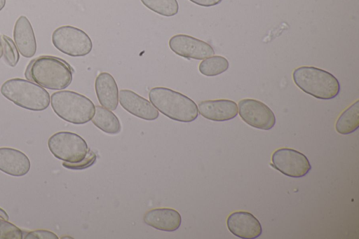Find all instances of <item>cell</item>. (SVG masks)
Here are the masks:
<instances>
[{"label":"cell","instance_id":"ba28073f","mask_svg":"<svg viewBox=\"0 0 359 239\" xmlns=\"http://www.w3.org/2000/svg\"><path fill=\"white\" fill-rule=\"evenodd\" d=\"M273 168L287 177L299 178L311 170V163L302 153L290 148H280L271 156Z\"/></svg>","mask_w":359,"mask_h":239},{"label":"cell","instance_id":"d4e9b609","mask_svg":"<svg viewBox=\"0 0 359 239\" xmlns=\"http://www.w3.org/2000/svg\"><path fill=\"white\" fill-rule=\"evenodd\" d=\"M25 239H57L58 237L54 233L43 229H37L29 232L25 236Z\"/></svg>","mask_w":359,"mask_h":239},{"label":"cell","instance_id":"f1b7e54d","mask_svg":"<svg viewBox=\"0 0 359 239\" xmlns=\"http://www.w3.org/2000/svg\"><path fill=\"white\" fill-rule=\"evenodd\" d=\"M3 55V46H2V42H1V38L0 37V58Z\"/></svg>","mask_w":359,"mask_h":239},{"label":"cell","instance_id":"5bb4252c","mask_svg":"<svg viewBox=\"0 0 359 239\" xmlns=\"http://www.w3.org/2000/svg\"><path fill=\"white\" fill-rule=\"evenodd\" d=\"M13 35L19 53L24 57H32L36 51V41L32 26L26 16L21 15L18 18Z\"/></svg>","mask_w":359,"mask_h":239},{"label":"cell","instance_id":"7a4b0ae2","mask_svg":"<svg viewBox=\"0 0 359 239\" xmlns=\"http://www.w3.org/2000/svg\"><path fill=\"white\" fill-rule=\"evenodd\" d=\"M150 102L169 118L183 123L192 122L198 116L196 104L187 96L164 87H155L149 93Z\"/></svg>","mask_w":359,"mask_h":239},{"label":"cell","instance_id":"d6986e66","mask_svg":"<svg viewBox=\"0 0 359 239\" xmlns=\"http://www.w3.org/2000/svg\"><path fill=\"white\" fill-rule=\"evenodd\" d=\"M359 127V101L357 100L339 116L335 129L341 135H349Z\"/></svg>","mask_w":359,"mask_h":239},{"label":"cell","instance_id":"6da1fadb","mask_svg":"<svg viewBox=\"0 0 359 239\" xmlns=\"http://www.w3.org/2000/svg\"><path fill=\"white\" fill-rule=\"evenodd\" d=\"M72 67L64 60L51 55H41L27 67L25 77L43 88L63 90L72 81Z\"/></svg>","mask_w":359,"mask_h":239},{"label":"cell","instance_id":"44dd1931","mask_svg":"<svg viewBox=\"0 0 359 239\" xmlns=\"http://www.w3.org/2000/svg\"><path fill=\"white\" fill-rule=\"evenodd\" d=\"M147 8L158 15L171 17L175 15L179 11L177 0H140Z\"/></svg>","mask_w":359,"mask_h":239},{"label":"cell","instance_id":"9c48e42d","mask_svg":"<svg viewBox=\"0 0 359 239\" xmlns=\"http://www.w3.org/2000/svg\"><path fill=\"white\" fill-rule=\"evenodd\" d=\"M239 115L248 125L269 130L276 124L273 111L264 103L255 99H243L238 102Z\"/></svg>","mask_w":359,"mask_h":239},{"label":"cell","instance_id":"ac0fdd59","mask_svg":"<svg viewBox=\"0 0 359 239\" xmlns=\"http://www.w3.org/2000/svg\"><path fill=\"white\" fill-rule=\"evenodd\" d=\"M91 121L97 128L109 135L118 134L121 130L118 117L111 110L102 106H95Z\"/></svg>","mask_w":359,"mask_h":239},{"label":"cell","instance_id":"7c38bea8","mask_svg":"<svg viewBox=\"0 0 359 239\" xmlns=\"http://www.w3.org/2000/svg\"><path fill=\"white\" fill-rule=\"evenodd\" d=\"M118 101L126 111L137 118L154 121L159 116L158 110L149 100L130 90L118 91Z\"/></svg>","mask_w":359,"mask_h":239},{"label":"cell","instance_id":"484cf974","mask_svg":"<svg viewBox=\"0 0 359 239\" xmlns=\"http://www.w3.org/2000/svg\"><path fill=\"white\" fill-rule=\"evenodd\" d=\"M192 3L203 6V7H210L213 6H216L219 4L222 0H189Z\"/></svg>","mask_w":359,"mask_h":239},{"label":"cell","instance_id":"ffe728a7","mask_svg":"<svg viewBox=\"0 0 359 239\" xmlns=\"http://www.w3.org/2000/svg\"><path fill=\"white\" fill-rule=\"evenodd\" d=\"M229 67V63L224 57L212 55L199 64L198 70L204 76H215L226 71Z\"/></svg>","mask_w":359,"mask_h":239},{"label":"cell","instance_id":"8fae6325","mask_svg":"<svg viewBox=\"0 0 359 239\" xmlns=\"http://www.w3.org/2000/svg\"><path fill=\"white\" fill-rule=\"evenodd\" d=\"M229 231L242 239H255L261 235L262 227L259 221L250 212L236 211L226 219Z\"/></svg>","mask_w":359,"mask_h":239},{"label":"cell","instance_id":"8992f818","mask_svg":"<svg viewBox=\"0 0 359 239\" xmlns=\"http://www.w3.org/2000/svg\"><path fill=\"white\" fill-rule=\"evenodd\" d=\"M52 43L60 52L71 57H83L93 49L90 36L82 29L63 25L55 29L52 34Z\"/></svg>","mask_w":359,"mask_h":239},{"label":"cell","instance_id":"cb8c5ba5","mask_svg":"<svg viewBox=\"0 0 359 239\" xmlns=\"http://www.w3.org/2000/svg\"><path fill=\"white\" fill-rule=\"evenodd\" d=\"M97 156L95 153L88 149V151L87 153L86 156L81 161L78 163H63L62 165L69 169H74V170H81L85 169L95 162Z\"/></svg>","mask_w":359,"mask_h":239},{"label":"cell","instance_id":"7402d4cb","mask_svg":"<svg viewBox=\"0 0 359 239\" xmlns=\"http://www.w3.org/2000/svg\"><path fill=\"white\" fill-rule=\"evenodd\" d=\"M1 42L4 61L11 67H15L18 63L20 55L14 41L9 36L3 35Z\"/></svg>","mask_w":359,"mask_h":239},{"label":"cell","instance_id":"2e32d148","mask_svg":"<svg viewBox=\"0 0 359 239\" xmlns=\"http://www.w3.org/2000/svg\"><path fill=\"white\" fill-rule=\"evenodd\" d=\"M144 222L157 230L175 231L182 223V217L178 211L171 208H155L147 211L143 217Z\"/></svg>","mask_w":359,"mask_h":239},{"label":"cell","instance_id":"30bf717a","mask_svg":"<svg viewBox=\"0 0 359 239\" xmlns=\"http://www.w3.org/2000/svg\"><path fill=\"white\" fill-rule=\"evenodd\" d=\"M171 50L186 59L204 60L215 54L213 48L208 43L187 34H176L169 40Z\"/></svg>","mask_w":359,"mask_h":239},{"label":"cell","instance_id":"9a60e30c","mask_svg":"<svg viewBox=\"0 0 359 239\" xmlns=\"http://www.w3.org/2000/svg\"><path fill=\"white\" fill-rule=\"evenodd\" d=\"M30 167V161L23 152L13 148H0L1 172L13 177H22L28 173Z\"/></svg>","mask_w":359,"mask_h":239},{"label":"cell","instance_id":"603a6c76","mask_svg":"<svg viewBox=\"0 0 359 239\" xmlns=\"http://www.w3.org/2000/svg\"><path fill=\"white\" fill-rule=\"evenodd\" d=\"M22 232L15 224L0 217V239H22Z\"/></svg>","mask_w":359,"mask_h":239},{"label":"cell","instance_id":"52a82bcc","mask_svg":"<svg viewBox=\"0 0 359 239\" xmlns=\"http://www.w3.org/2000/svg\"><path fill=\"white\" fill-rule=\"evenodd\" d=\"M51 153L57 158L67 163H78L87 155L88 147L86 142L79 135L61 131L51 135L48 140Z\"/></svg>","mask_w":359,"mask_h":239},{"label":"cell","instance_id":"3957f363","mask_svg":"<svg viewBox=\"0 0 359 239\" xmlns=\"http://www.w3.org/2000/svg\"><path fill=\"white\" fill-rule=\"evenodd\" d=\"M1 95L17 106L39 111L47 109L50 102L48 92L29 80L20 78L6 81L1 86Z\"/></svg>","mask_w":359,"mask_h":239},{"label":"cell","instance_id":"4fadbf2b","mask_svg":"<svg viewBox=\"0 0 359 239\" xmlns=\"http://www.w3.org/2000/svg\"><path fill=\"white\" fill-rule=\"evenodd\" d=\"M198 109L203 117L213 121H229L238 113L237 104L226 99L201 101Z\"/></svg>","mask_w":359,"mask_h":239},{"label":"cell","instance_id":"83f0119b","mask_svg":"<svg viewBox=\"0 0 359 239\" xmlns=\"http://www.w3.org/2000/svg\"><path fill=\"white\" fill-rule=\"evenodd\" d=\"M6 0H0V11L4 8Z\"/></svg>","mask_w":359,"mask_h":239},{"label":"cell","instance_id":"5b68a950","mask_svg":"<svg viewBox=\"0 0 359 239\" xmlns=\"http://www.w3.org/2000/svg\"><path fill=\"white\" fill-rule=\"evenodd\" d=\"M50 104L57 116L76 125L91 121L95 111V106L89 98L71 90L53 93L50 96Z\"/></svg>","mask_w":359,"mask_h":239},{"label":"cell","instance_id":"4316f807","mask_svg":"<svg viewBox=\"0 0 359 239\" xmlns=\"http://www.w3.org/2000/svg\"><path fill=\"white\" fill-rule=\"evenodd\" d=\"M0 217H2L3 218L8 220V216L7 215L6 212L0 208Z\"/></svg>","mask_w":359,"mask_h":239},{"label":"cell","instance_id":"277c9868","mask_svg":"<svg viewBox=\"0 0 359 239\" xmlns=\"http://www.w3.org/2000/svg\"><path fill=\"white\" fill-rule=\"evenodd\" d=\"M292 78L302 91L318 99L331 100L340 91L338 79L331 73L317 67H298L294 70Z\"/></svg>","mask_w":359,"mask_h":239},{"label":"cell","instance_id":"e0dca14e","mask_svg":"<svg viewBox=\"0 0 359 239\" xmlns=\"http://www.w3.org/2000/svg\"><path fill=\"white\" fill-rule=\"evenodd\" d=\"M95 89L100 104L111 111L118 104V89L114 78L107 72H101L95 81Z\"/></svg>","mask_w":359,"mask_h":239}]
</instances>
